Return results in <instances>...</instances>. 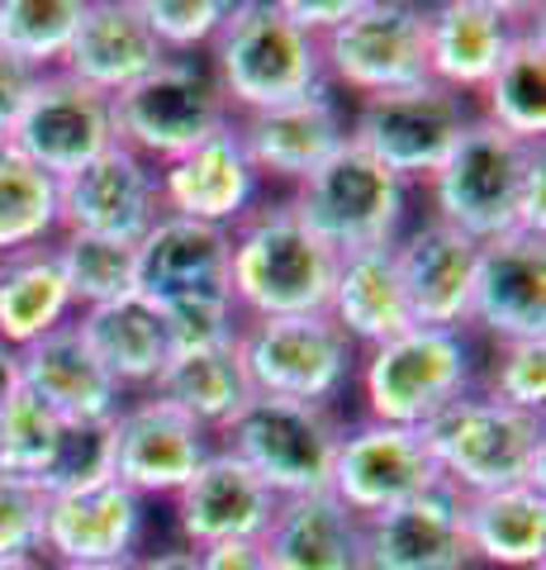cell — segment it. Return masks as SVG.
<instances>
[{
    "label": "cell",
    "instance_id": "obj_1",
    "mask_svg": "<svg viewBox=\"0 0 546 570\" xmlns=\"http://www.w3.org/2000/svg\"><path fill=\"white\" fill-rule=\"evenodd\" d=\"M338 253L299 219L290 200H257L228 228V295L242 318L324 314Z\"/></svg>",
    "mask_w": 546,
    "mask_h": 570
},
{
    "label": "cell",
    "instance_id": "obj_2",
    "mask_svg": "<svg viewBox=\"0 0 546 570\" xmlns=\"http://www.w3.org/2000/svg\"><path fill=\"white\" fill-rule=\"evenodd\" d=\"M209 77L234 119L328 86L319 39H309L280 0H234L219 39L209 43Z\"/></svg>",
    "mask_w": 546,
    "mask_h": 570
},
{
    "label": "cell",
    "instance_id": "obj_3",
    "mask_svg": "<svg viewBox=\"0 0 546 570\" xmlns=\"http://www.w3.org/2000/svg\"><path fill=\"white\" fill-rule=\"evenodd\" d=\"M423 442L437 461L443 485L456 494H495L508 485L546 480V428L542 414H523L499 400L470 395L451 400L433 423H423Z\"/></svg>",
    "mask_w": 546,
    "mask_h": 570
},
{
    "label": "cell",
    "instance_id": "obj_4",
    "mask_svg": "<svg viewBox=\"0 0 546 570\" xmlns=\"http://www.w3.org/2000/svg\"><path fill=\"white\" fill-rule=\"evenodd\" d=\"M361 419L423 428L475 390V343L466 328H404L357 356Z\"/></svg>",
    "mask_w": 546,
    "mask_h": 570
},
{
    "label": "cell",
    "instance_id": "obj_5",
    "mask_svg": "<svg viewBox=\"0 0 546 570\" xmlns=\"http://www.w3.org/2000/svg\"><path fill=\"white\" fill-rule=\"evenodd\" d=\"M537 153L542 142H518L475 115L447 153V163L423 181L433 205L428 219L456 228L470 243L518 234V200Z\"/></svg>",
    "mask_w": 546,
    "mask_h": 570
},
{
    "label": "cell",
    "instance_id": "obj_6",
    "mask_svg": "<svg viewBox=\"0 0 546 570\" xmlns=\"http://www.w3.org/2000/svg\"><path fill=\"white\" fill-rule=\"evenodd\" d=\"M234 347L252 395L314 409H332L347 395L361 356L328 314L242 318Z\"/></svg>",
    "mask_w": 546,
    "mask_h": 570
},
{
    "label": "cell",
    "instance_id": "obj_7",
    "mask_svg": "<svg viewBox=\"0 0 546 570\" xmlns=\"http://www.w3.org/2000/svg\"><path fill=\"white\" fill-rule=\"evenodd\" d=\"M290 205L332 253L347 257L361 247H390L404 234L409 186L347 138L319 171L295 186Z\"/></svg>",
    "mask_w": 546,
    "mask_h": 570
},
{
    "label": "cell",
    "instance_id": "obj_8",
    "mask_svg": "<svg viewBox=\"0 0 546 570\" xmlns=\"http://www.w3.org/2000/svg\"><path fill=\"white\" fill-rule=\"evenodd\" d=\"M324 81L338 96H390L428 77V6L414 0H357L351 14L319 39Z\"/></svg>",
    "mask_w": 546,
    "mask_h": 570
},
{
    "label": "cell",
    "instance_id": "obj_9",
    "mask_svg": "<svg viewBox=\"0 0 546 570\" xmlns=\"http://www.w3.org/2000/svg\"><path fill=\"white\" fill-rule=\"evenodd\" d=\"M338 438L343 423L332 409L252 395L219 433V448L234 452L276 499H299L328 490Z\"/></svg>",
    "mask_w": 546,
    "mask_h": 570
},
{
    "label": "cell",
    "instance_id": "obj_10",
    "mask_svg": "<svg viewBox=\"0 0 546 570\" xmlns=\"http://www.w3.org/2000/svg\"><path fill=\"white\" fill-rule=\"evenodd\" d=\"M228 119L224 91L200 58H162L143 81L115 96V138L152 167L176 163Z\"/></svg>",
    "mask_w": 546,
    "mask_h": 570
},
{
    "label": "cell",
    "instance_id": "obj_11",
    "mask_svg": "<svg viewBox=\"0 0 546 570\" xmlns=\"http://www.w3.org/2000/svg\"><path fill=\"white\" fill-rule=\"evenodd\" d=\"M470 119L475 105L466 96L437 81H418L409 91L357 100L347 115V138L371 153L380 167H390L404 186H414L447 163Z\"/></svg>",
    "mask_w": 546,
    "mask_h": 570
},
{
    "label": "cell",
    "instance_id": "obj_12",
    "mask_svg": "<svg viewBox=\"0 0 546 570\" xmlns=\"http://www.w3.org/2000/svg\"><path fill=\"white\" fill-rule=\"evenodd\" d=\"M433 485H443V475H437V461L423 442V428H395L371 419L343 423L328 494L361 523L409 504Z\"/></svg>",
    "mask_w": 546,
    "mask_h": 570
},
{
    "label": "cell",
    "instance_id": "obj_13",
    "mask_svg": "<svg viewBox=\"0 0 546 570\" xmlns=\"http://www.w3.org/2000/svg\"><path fill=\"white\" fill-rule=\"evenodd\" d=\"M10 142L33 167H43L52 181L81 171L91 157L115 148V100L81 86L67 71H39L29 105L14 124Z\"/></svg>",
    "mask_w": 546,
    "mask_h": 570
},
{
    "label": "cell",
    "instance_id": "obj_14",
    "mask_svg": "<svg viewBox=\"0 0 546 570\" xmlns=\"http://www.w3.org/2000/svg\"><path fill=\"white\" fill-rule=\"evenodd\" d=\"M157 219H162L157 167L129 153L125 142L105 148L81 171L58 181V234L138 243Z\"/></svg>",
    "mask_w": 546,
    "mask_h": 570
},
{
    "label": "cell",
    "instance_id": "obj_15",
    "mask_svg": "<svg viewBox=\"0 0 546 570\" xmlns=\"http://www.w3.org/2000/svg\"><path fill=\"white\" fill-rule=\"evenodd\" d=\"M143 528H148V499H138L119 480H100V485L67 494H43L39 557L48 566L133 561Z\"/></svg>",
    "mask_w": 546,
    "mask_h": 570
},
{
    "label": "cell",
    "instance_id": "obj_16",
    "mask_svg": "<svg viewBox=\"0 0 546 570\" xmlns=\"http://www.w3.org/2000/svg\"><path fill=\"white\" fill-rule=\"evenodd\" d=\"M466 333H480L489 343L546 337V238L504 234L480 243Z\"/></svg>",
    "mask_w": 546,
    "mask_h": 570
},
{
    "label": "cell",
    "instance_id": "obj_17",
    "mask_svg": "<svg viewBox=\"0 0 546 570\" xmlns=\"http://www.w3.org/2000/svg\"><path fill=\"white\" fill-rule=\"evenodd\" d=\"M537 6L514 0H443L428 6V77L456 96H480Z\"/></svg>",
    "mask_w": 546,
    "mask_h": 570
},
{
    "label": "cell",
    "instance_id": "obj_18",
    "mask_svg": "<svg viewBox=\"0 0 546 570\" xmlns=\"http://www.w3.org/2000/svg\"><path fill=\"white\" fill-rule=\"evenodd\" d=\"M215 452V438L148 390L115 414V480L138 499H171Z\"/></svg>",
    "mask_w": 546,
    "mask_h": 570
},
{
    "label": "cell",
    "instance_id": "obj_19",
    "mask_svg": "<svg viewBox=\"0 0 546 570\" xmlns=\"http://www.w3.org/2000/svg\"><path fill=\"white\" fill-rule=\"evenodd\" d=\"M276 504L280 499L234 452H224L219 442L196 466V475L171 494L176 532H181V547L190 551L224 542H261Z\"/></svg>",
    "mask_w": 546,
    "mask_h": 570
},
{
    "label": "cell",
    "instance_id": "obj_20",
    "mask_svg": "<svg viewBox=\"0 0 546 570\" xmlns=\"http://www.w3.org/2000/svg\"><path fill=\"white\" fill-rule=\"evenodd\" d=\"M238 138L261 181L299 186L309 171H319L347 142V105L328 86L286 100L276 110H257L238 119Z\"/></svg>",
    "mask_w": 546,
    "mask_h": 570
},
{
    "label": "cell",
    "instance_id": "obj_21",
    "mask_svg": "<svg viewBox=\"0 0 546 570\" xmlns=\"http://www.w3.org/2000/svg\"><path fill=\"white\" fill-rule=\"evenodd\" d=\"M361 570H470L466 494L433 485L409 504L366 519Z\"/></svg>",
    "mask_w": 546,
    "mask_h": 570
},
{
    "label": "cell",
    "instance_id": "obj_22",
    "mask_svg": "<svg viewBox=\"0 0 546 570\" xmlns=\"http://www.w3.org/2000/svg\"><path fill=\"white\" fill-rule=\"evenodd\" d=\"M157 186H162V214L234 228L261 195V176L252 171L248 153H242L238 119L219 124L205 142H196L176 163L157 167Z\"/></svg>",
    "mask_w": 546,
    "mask_h": 570
},
{
    "label": "cell",
    "instance_id": "obj_23",
    "mask_svg": "<svg viewBox=\"0 0 546 570\" xmlns=\"http://www.w3.org/2000/svg\"><path fill=\"white\" fill-rule=\"evenodd\" d=\"M399 291L409 318L418 328H466L470 314V281H475V253L480 243H470L466 234L423 219L409 234H399L390 243Z\"/></svg>",
    "mask_w": 546,
    "mask_h": 570
},
{
    "label": "cell",
    "instance_id": "obj_24",
    "mask_svg": "<svg viewBox=\"0 0 546 570\" xmlns=\"http://www.w3.org/2000/svg\"><path fill=\"white\" fill-rule=\"evenodd\" d=\"M133 291L157 309L176 299L228 295V228L162 214L133 247Z\"/></svg>",
    "mask_w": 546,
    "mask_h": 570
},
{
    "label": "cell",
    "instance_id": "obj_25",
    "mask_svg": "<svg viewBox=\"0 0 546 570\" xmlns=\"http://www.w3.org/2000/svg\"><path fill=\"white\" fill-rule=\"evenodd\" d=\"M162 58L167 52L157 48L152 29L138 14V0H86L81 24L72 43H67V58L58 71L115 100L133 81H143Z\"/></svg>",
    "mask_w": 546,
    "mask_h": 570
},
{
    "label": "cell",
    "instance_id": "obj_26",
    "mask_svg": "<svg viewBox=\"0 0 546 570\" xmlns=\"http://www.w3.org/2000/svg\"><path fill=\"white\" fill-rule=\"evenodd\" d=\"M20 390L58 419H115L129 400L81 343L77 324H62L20 352Z\"/></svg>",
    "mask_w": 546,
    "mask_h": 570
},
{
    "label": "cell",
    "instance_id": "obj_27",
    "mask_svg": "<svg viewBox=\"0 0 546 570\" xmlns=\"http://www.w3.org/2000/svg\"><path fill=\"white\" fill-rule=\"evenodd\" d=\"M271 570H361V519L328 490L280 499L261 532Z\"/></svg>",
    "mask_w": 546,
    "mask_h": 570
},
{
    "label": "cell",
    "instance_id": "obj_28",
    "mask_svg": "<svg viewBox=\"0 0 546 570\" xmlns=\"http://www.w3.org/2000/svg\"><path fill=\"white\" fill-rule=\"evenodd\" d=\"M72 324L81 333V343L91 347V356L110 371V381L125 390V395L129 390H148L171 356L162 309L138 291L110 299V305L77 309Z\"/></svg>",
    "mask_w": 546,
    "mask_h": 570
},
{
    "label": "cell",
    "instance_id": "obj_29",
    "mask_svg": "<svg viewBox=\"0 0 546 570\" xmlns=\"http://www.w3.org/2000/svg\"><path fill=\"white\" fill-rule=\"evenodd\" d=\"M324 314L347 333V343L357 352L414 328L390 247H361V253L338 257V276H332V295Z\"/></svg>",
    "mask_w": 546,
    "mask_h": 570
},
{
    "label": "cell",
    "instance_id": "obj_30",
    "mask_svg": "<svg viewBox=\"0 0 546 570\" xmlns=\"http://www.w3.org/2000/svg\"><path fill=\"white\" fill-rule=\"evenodd\" d=\"M152 400L171 404L176 414H186L209 438H219L228 423L242 414V404L252 400V385L242 376L238 347H200V352H171L167 366L157 371L148 385Z\"/></svg>",
    "mask_w": 546,
    "mask_h": 570
},
{
    "label": "cell",
    "instance_id": "obj_31",
    "mask_svg": "<svg viewBox=\"0 0 546 570\" xmlns=\"http://www.w3.org/2000/svg\"><path fill=\"white\" fill-rule=\"evenodd\" d=\"M466 547L470 566L495 570H542L546 557V490L508 485L466 499Z\"/></svg>",
    "mask_w": 546,
    "mask_h": 570
},
{
    "label": "cell",
    "instance_id": "obj_32",
    "mask_svg": "<svg viewBox=\"0 0 546 570\" xmlns=\"http://www.w3.org/2000/svg\"><path fill=\"white\" fill-rule=\"evenodd\" d=\"M72 318H77V305L58 272L52 243L0 257V343L10 352H24L29 343L58 333Z\"/></svg>",
    "mask_w": 546,
    "mask_h": 570
},
{
    "label": "cell",
    "instance_id": "obj_33",
    "mask_svg": "<svg viewBox=\"0 0 546 570\" xmlns=\"http://www.w3.org/2000/svg\"><path fill=\"white\" fill-rule=\"evenodd\" d=\"M475 115L518 142H542V134H546V29H542V10L533 14V24L518 33V43L508 48L499 71L485 81L480 110Z\"/></svg>",
    "mask_w": 546,
    "mask_h": 570
},
{
    "label": "cell",
    "instance_id": "obj_34",
    "mask_svg": "<svg viewBox=\"0 0 546 570\" xmlns=\"http://www.w3.org/2000/svg\"><path fill=\"white\" fill-rule=\"evenodd\" d=\"M58 238V181L0 138V257Z\"/></svg>",
    "mask_w": 546,
    "mask_h": 570
},
{
    "label": "cell",
    "instance_id": "obj_35",
    "mask_svg": "<svg viewBox=\"0 0 546 570\" xmlns=\"http://www.w3.org/2000/svg\"><path fill=\"white\" fill-rule=\"evenodd\" d=\"M86 0H0V52L33 71H58Z\"/></svg>",
    "mask_w": 546,
    "mask_h": 570
},
{
    "label": "cell",
    "instance_id": "obj_36",
    "mask_svg": "<svg viewBox=\"0 0 546 570\" xmlns=\"http://www.w3.org/2000/svg\"><path fill=\"white\" fill-rule=\"evenodd\" d=\"M133 247L138 243H115V238H91V234L52 238V257H58V272L67 281V291H72L77 309L133 295Z\"/></svg>",
    "mask_w": 546,
    "mask_h": 570
},
{
    "label": "cell",
    "instance_id": "obj_37",
    "mask_svg": "<svg viewBox=\"0 0 546 570\" xmlns=\"http://www.w3.org/2000/svg\"><path fill=\"white\" fill-rule=\"evenodd\" d=\"M100 480H115V419H62L52 461L33 485L43 494H67Z\"/></svg>",
    "mask_w": 546,
    "mask_h": 570
},
{
    "label": "cell",
    "instance_id": "obj_38",
    "mask_svg": "<svg viewBox=\"0 0 546 570\" xmlns=\"http://www.w3.org/2000/svg\"><path fill=\"white\" fill-rule=\"evenodd\" d=\"M475 390L523 414H542L546 404V337L489 343L485 371H475Z\"/></svg>",
    "mask_w": 546,
    "mask_h": 570
},
{
    "label": "cell",
    "instance_id": "obj_39",
    "mask_svg": "<svg viewBox=\"0 0 546 570\" xmlns=\"http://www.w3.org/2000/svg\"><path fill=\"white\" fill-rule=\"evenodd\" d=\"M58 433H62V419L48 404L24 395V390H14L6 409H0V466L39 480L52 461V448H58Z\"/></svg>",
    "mask_w": 546,
    "mask_h": 570
},
{
    "label": "cell",
    "instance_id": "obj_40",
    "mask_svg": "<svg viewBox=\"0 0 546 570\" xmlns=\"http://www.w3.org/2000/svg\"><path fill=\"white\" fill-rule=\"evenodd\" d=\"M228 10H234V0H138V14H143V24L152 29V39L167 58L209 52Z\"/></svg>",
    "mask_w": 546,
    "mask_h": 570
},
{
    "label": "cell",
    "instance_id": "obj_41",
    "mask_svg": "<svg viewBox=\"0 0 546 570\" xmlns=\"http://www.w3.org/2000/svg\"><path fill=\"white\" fill-rule=\"evenodd\" d=\"M162 324H167L171 352H200V347L238 343L242 314L234 305V295H200V299H176V305H162Z\"/></svg>",
    "mask_w": 546,
    "mask_h": 570
},
{
    "label": "cell",
    "instance_id": "obj_42",
    "mask_svg": "<svg viewBox=\"0 0 546 570\" xmlns=\"http://www.w3.org/2000/svg\"><path fill=\"white\" fill-rule=\"evenodd\" d=\"M43 490L0 466V557H39Z\"/></svg>",
    "mask_w": 546,
    "mask_h": 570
},
{
    "label": "cell",
    "instance_id": "obj_43",
    "mask_svg": "<svg viewBox=\"0 0 546 570\" xmlns=\"http://www.w3.org/2000/svg\"><path fill=\"white\" fill-rule=\"evenodd\" d=\"M33 81H39V71L0 52V138H10V134H14V124H20L24 105H29Z\"/></svg>",
    "mask_w": 546,
    "mask_h": 570
},
{
    "label": "cell",
    "instance_id": "obj_44",
    "mask_svg": "<svg viewBox=\"0 0 546 570\" xmlns=\"http://www.w3.org/2000/svg\"><path fill=\"white\" fill-rule=\"evenodd\" d=\"M351 6H357V0H280V10H286L309 39H328L351 14Z\"/></svg>",
    "mask_w": 546,
    "mask_h": 570
},
{
    "label": "cell",
    "instance_id": "obj_45",
    "mask_svg": "<svg viewBox=\"0 0 546 570\" xmlns=\"http://www.w3.org/2000/svg\"><path fill=\"white\" fill-rule=\"evenodd\" d=\"M518 234L546 238V153H537V163L527 167L523 200H518Z\"/></svg>",
    "mask_w": 546,
    "mask_h": 570
},
{
    "label": "cell",
    "instance_id": "obj_46",
    "mask_svg": "<svg viewBox=\"0 0 546 570\" xmlns=\"http://www.w3.org/2000/svg\"><path fill=\"white\" fill-rule=\"evenodd\" d=\"M200 570H271L261 542H224V547H205L196 551Z\"/></svg>",
    "mask_w": 546,
    "mask_h": 570
},
{
    "label": "cell",
    "instance_id": "obj_47",
    "mask_svg": "<svg viewBox=\"0 0 546 570\" xmlns=\"http://www.w3.org/2000/svg\"><path fill=\"white\" fill-rule=\"evenodd\" d=\"M133 570H200V561H196V551L190 547H167V551L133 557Z\"/></svg>",
    "mask_w": 546,
    "mask_h": 570
},
{
    "label": "cell",
    "instance_id": "obj_48",
    "mask_svg": "<svg viewBox=\"0 0 546 570\" xmlns=\"http://www.w3.org/2000/svg\"><path fill=\"white\" fill-rule=\"evenodd\" d=\"M14 390H20V352H10L0 343V409H6V400Z\"/></svg>",
    "mask_w": 546,
    "mask_h": 570
},
{
    "label": "cell",
    "instance_id": "obj_49",
    "mask_svg": "<svg viewBox=\"0 0 546 570\" xmlns=\"http://www.w3.org/2000/svg\"><path fill=\"white\" fill-rule=\"evenodd\" d=\"M0 570H52L43 557H0Z\"/></svg>",
    "mask_w": 546,
    "mask_h": 570
},
{
    "label": "cell",
    "instance_id": "obj_50",
    "mask_svg": "<svg viewBox=\"0 0 546 570\" xmlns=\"http://www.w3.org/2000/svg\"><path fill=\"white\" fill-rule=\"evenodd\" d=\"M52 570H133V561H115V566H52Z\"/></svg>",
    "mask_w": 546,
    "mask_h": 570
}]
</instances>
